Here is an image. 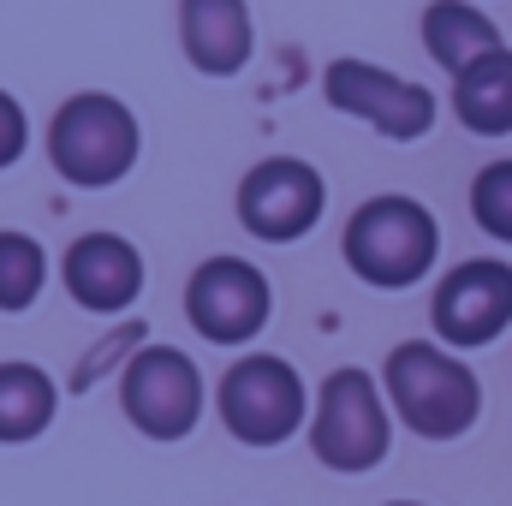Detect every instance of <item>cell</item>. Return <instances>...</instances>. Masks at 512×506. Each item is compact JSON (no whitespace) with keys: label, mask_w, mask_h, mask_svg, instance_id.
Here are the masks:
<instances>
[{"label":"cell","mask_w":512,"mask_h":506,"mask_svg":"<svg viewBox=\"0 0 512 506\" xmlns=\"http://www.w3.org/2000/svg\"><path fill=\"white\" fill-rule=\"evenodd\" d=\"M471 215L489 239L512 245V155L507 161H489L477 179H471Z\"/></svg>","instance_id":"cell-17"},{"label":"cell","mask_w":512,"mask_h":506,"mask_svg":"<svg viewBox=\"0 0 512 506\" xmlns=\"http://www.w3.org/2000/svg\"><path fill=\"white\" fill-rule=\"evenodd\" d=\"M322 96H328V108L376 126L393 143H411L435 126V96L387 66H370V60H334L322 72Z\"/></svg>","instance_id":"cell-10"},{"label":"cell","mask_w":512,"mask_h":506,"mask_svg":"<svg viewBox=\"0 0 512 506\" xmlns=\"http://www.w3.org/2000/svg\"><path fill=\"white\" fill-rule=\"evenodd\" d=\"M24 149H30V120H24L18 96H6V90H0V167H12Z\"/></svg>","instance_id":"cell-18"},{"label":"cell","mask_w":512,"mask_h":506,"mask_svg":"<svg viewBox=\"0 0 512 506\" xmlns=\"http://www.w3.org/2000/svg\"><path fill=\"white\" fill-rule=\"evenodd\" d=\"M268 310H274L268 274L256 262H245V256H209V262H197V274L185 286V316L215 346L256 340L268 328Z\"/></svg>","instance_id":"cell-8"},{"label":"cell","mask_w":512,"mask_h":506,"mask_svg":"<svg viewBox=\"0 0 512 506\" xmlns=\"http://www.w3.org/2000/svg\"><path fill=\"white\" fill-rule=\"evenodd\" d=\"M66 292L90 316H120L143 292V256L120 233H84L66 251Z\"/></svg>","instance_id":"cell-11"},{"label":"cell","mask_w":512,"mask_h":506,"mask_svg":"<svg viewBox=\"0 0 512 506\" xmlns=\"http://www.w3.org/2000/svg\"><path fill=\"white\" fill-rule=\"evenodd\" d=\"M322 209H328V185H322V173H316L310 161H298V155H268V161H256L251 173H245V185H239V221H245V233L262 239V245H292V239H304V233L322 221Z\"/></svg>","instance_id":"cell-9"},{"label":"cell","mask_w":512,"mask_h":506,"mask_svg":"<svg viewBox=\"0 0 512 506\" xmlns=\"http://www.w3.org/2000/svg\"><path fill=\"white\" fill-rule=\"evenodd\" d=\"M126 423L149 441H185L203 417V370L179 346H143L120 364Z\"/></svg>","instance_id":"cell-6"},{"label":"cell","mask_w":512,"mask_h":506,"mask_svg":"<svg viewBox=\"0 0 512 506\" xmlns=\"http://www.w3.org/2000/svg\"><path fill=\"white\" fill-rule=\"evenodd\" d=\"M423 48H429V60L441 66V72H471L477 60H489L495 48H507L501 42V30H495V18L483 12V6H471V0H435L429 12H423Z\"/></svg>","instance_id":"cell-13"},{"label":"cell","mask_w":512,"mask_h":506,"mask_svg":"<svg viewBox=\"0 0 512 506\" xmlns=\"http://www.w3.org/2000/svg\"><path fill=\"white\" fill-rule=\"evenodd\" d=\"M215 405H221L227 435L245 441V447H280V441H292V435L304 429V417H310L304 376H298L286 358H274V352L239 358V364L221 376Z\"/></svg>","instance_id":"cell-5"},{"label":"cell","mask_w":512,"mask_h":506,"mask_svg":"<svg viewBox=\"0 0 512 506\" xmlns=\"http://www.w3.org/2000/svg\"><path fill=\"white\" fill-rule=\"evenodd\" d=\"M340 251H346V268L364 286L405 292V286L429 280V268L441 256V227H435V215L417 197H370L346 221Z\"/></svg>","instance_id":"cell-3"},{"label":"cell","mask_w":512,"mask_h":506,"mask_svg":"<svg viewBox=\"0 0 512 506\" xmlns=\"http://www.w3.org/2000/svg\"><path fill=\"white\" fill-rule=\"evenodd\" d=\"M179 42L197 72L233 78V72H245L256 48L251 6L245 0H179Z\"/></svg>","instance_id":"cell-12"},{"label":"cell","mask_w":512,"mask_h":506,"mask_svg":"<svg viewBox=\"0 0 512 506\" xmlns=\"http://www.w3.org/2000/svg\"><path fill=\"white\" fill-rule=\"evenodd\" d=\"M60 411V387L36 364H0V447L36 441Z\"/></svg>","instance_id":"cell-15"},{"label":"cell","mask_w":512,"mask_h":506,"mask_svg":"<svg viewBox=\"0 0 512 506\" xmlns=\"http://www.w3.org/2000/svg\"><path fill=\"white\" fill-rule=\"evenodd\" d=\"M143 155V126L120 96L108 90H78L54 108L48 120V161L66 185L78 191H108L120 185Z\"/></svg>","instance_id":"cell-2"},{"label":"cell","mask_w":512,"mask_h":506,"mask_svg":"<svg viewBox=\"0 0 512 506\" xmlns=\"http://www.w3.org/2000/svg\"><path fill=\"white\" fill-rule=\"evenodd\" d=\"M429 322L447 340V352L495 346L512 328V262L471 256V262L447 268V280L429 298Z\"/></svg>","instance_id":"cell-7"},{"label":"cell","mask_w":512,"mask_h":506,"mask_svg":"<svg viewBox=\"0 0 512 506\" xmlns=\"http://www.w3.org/2000/svg\"><path fill=\"white\" fill-rule=\"evenodd\" d=\"M387 447H393V411L376 376L358 364L334 370L310 411V453L340 477H364L387 459Z\"/></svg>","instance_id":"cell-4"},{"label":"cell","mask_w":512,"mask_h":506,"mask_svg":"<svg viewBox=\"0 0 512 506\" xmlns=\"http://www.w3.org/2000/svg\"><path fill=\"white\" fill-rule=\"evenodd\" d=\"M48 286V251L30 233H0V310L18 316Z\"/></svg>","instance_id":"cell-16"},{"label":"cell","mask_w":512,"mask_h":506,"mask_svg":"<svg viewBox=\"0 0 512 506\" xmlns=\"http://www.w3.org/2000/svg\"><path fill=\"white\" fill-rule=\"evenodd\" d=\"M387 411L423 441H459L483 417V381L435 340H399L382 364Z\"/></svg>","instance_id":"cell-1"},{"label":"cell","mask_w":512,"mask_h":506,"mask_svg":"<svg viewBox=\"0 0 512 506\" xmlns=\"http://www.w3.org/2000/svg\"><path fill=\"white\" fill-rule=\"evenodd\" d=\"M387 506H423V501H387Z\"/></svg>","instance_id":"cell-19"},{"label":"cell","mask_w":512,"mask_h":506,"mask_svg":"<svg viewBox=\"0 0 512 506\" xmlns=\"http://www.w3.org/2000/svg\"><path fill=\"white\" fill-rule=\"evenodd\" d=\"M453 114L477 137H507L512 131V48H495L471 72L453 78Z\"/></svg>","instance_id":"cell-14"}]
</instances>
